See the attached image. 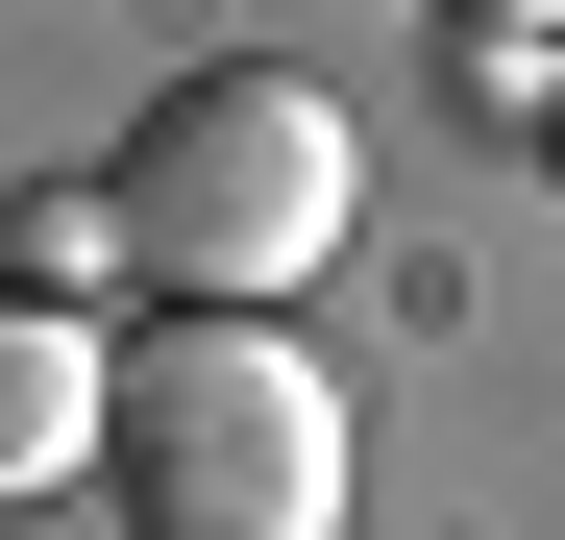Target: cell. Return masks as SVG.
Here are the masks:
<instances>
[{
    "label": "cell",
    "mask_w": 565,
    "mask_h": 540,
    "mask_svg": "<svg viewBox=\"0 0 565 540\" xmlns=\"http://www.w3.org/2000/svg\"><path fill=\"white\" fill-rule=\"evenodd\" d=\"M99 197H124V246L172 270V295L270 320V295H296V270L369 222V148H344V99H320V74H270V50H198V74H172V99L124 123V172H99Z\"/></svg>",
    "instance_id": "obj_1"
},
{
    "label": "cell",
    "mask_w": 565,
    "mask_h": 540,
    "mask_svg": "<svg viewBox=\"0 0 565 540\" xmlns=\"http://www.w3.org/2000/svg\"><path fill=\"white\" fill-rule=\"evenodd\" d=\"M99 492H124V540H344V393L270 320L172 295L99 393Z\"/></svg>",
    "instance_id": "obj_2"
},
{
    "label": "cell",
    "mask_w": 565,
    "mask_h": 540,
    "mask_svg": "<svg viewBox=\"0 0 565 540\" xmlns=\"http://www.w3.org/2000/svg\"><path fill=\"white\" fill-rule=\"evenodd\" d=\"M99 393H124V344H74L25 270H0V492H50V467H99Z\"/></svg>",
    "instance_id": "obj_3"
},
{
    "label": "cell",
    "mask_w": 565,
    "mask_h": 540,
    "mask_svg": "<svg viewBox=\"0 0 565 540\" xmlns=\"http://www.w3.org/2000/svg\"><path fill=\"white\" fill-rule=\"evenodd\" d=\"M467 25H516V0H467Z\"/></svg>",
    "instance_id": "obj_4"
}]
</instances>
